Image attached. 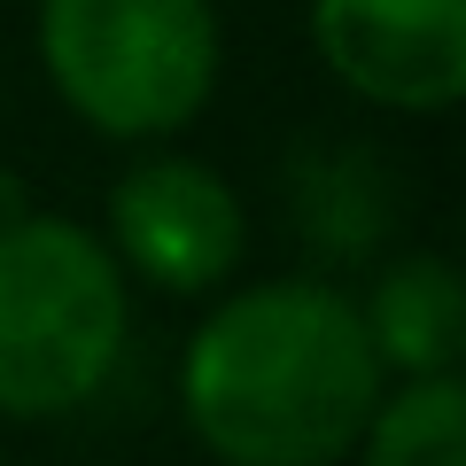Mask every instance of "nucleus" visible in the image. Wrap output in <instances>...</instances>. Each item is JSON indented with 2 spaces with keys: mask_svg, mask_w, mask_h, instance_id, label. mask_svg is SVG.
I'll list each match as a JSON object with an SVG mask.
<instances>
[{
  "mask_svg": "<svg viewBox=\"0 0 466 466\" xmlns=\"http://www.w3.org/2000/svg\"><path fill=\"white\" fill-rule=\"evenodd\" d=\"M311 39L381 109H451L466 86V0H311Z\"/></svg>",
  "mask_w": 466,
  "mask_h": 466,
  "instance_id": "4",
  "label": "nucleus"
},
{
  "mask_svg": "<svg viewBox=\"0 0 466 466\" xmlns=\"http://www.w3.org/2000/svg\"><path fill=\"white\" fill-rule=\"evenodd\" d=\"M366 334L381 350V366L404 373H451L466 350V296H459V272L443 257H404L381 288H373V311Z\"/></svg>",
  "mask_w": 466,
  "mask_h": 466,
  "instance_id": "6",
  "label": "nucleus"
},
{
  "mask_svg": "<svg viewBox=\"0 0 466 466\" xmlns=\"http://www.w3.org/2000/svg\"><path fill=\"white\" fill-rule=\"evenodd\" d=\"M39 47L55 94L116 140L187 125L218 86L210 0H47Z\"/></svg>",
  "mask_w": 466,
  "mask_h": 466,
  "instance_id": "3",
  "label": "nucleus"
},
{
  "mask_svg": "<svg viewBox=\"0 0 466 466\" xmlns=\"http://www.w3.org/2000/svg\"><path fill=\"white\" fill-rule=\"evenodd\" d=\"M179 397L195 435L233 466H327L381 404V350L358 303L280 280L233 296L195 334Z\"/></svg>",
  "mask_w": 466,
  "mask_h": 466,
  "instance_id": "1",
  "label": "nucleus"
},
{
  "mask_svg": "<svg viewBox=\"0 0 466 466\" xmlns=\"http://www.w3.org/2000/svg\"><path fill=\"white\" fill-rule=\"evenodd\" d=\"M373 466H459L466 459V389L459 373H420L404 397L373 404L366 435Z\"/></svg>",
  "mask_w": 466,
  "mask_h": 466,
  "instance_id": "7",
  "label": "nucleus"
},
{
  "mask_svg": "<svg viewBox=\"0 0 466 466\" xmlns=\"http://www.w3.org/2000/svg\"><path fill=\"white\" fill-rule=\"evenodd\" d=\"M125 350V280L70 218L0 226V420H63Z\"/></svg>",
  "mask_w": 466,
  "mask_h": 466,
  "instance_id": "2",
  "label": "nucleus"
},
{
  "mask_svg": "<svg viewBox=\"0 0 466 466\" xmlns=\"http://www.w3.org/2000/svg\"><path fill=\"white\" fill-rule=\"evenodd\" d=\"M109 233L140 280L195 296V288L226 280L233 257H241V202L218 171L187 164V156H148L140 171L116 179Z\"/></svg>",
  "mask_w": 466,
  "mask_h": 466,
  "instance_id": "5",
  "label": "nucleus"
}]
</instances>
